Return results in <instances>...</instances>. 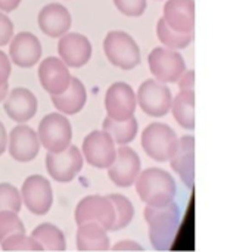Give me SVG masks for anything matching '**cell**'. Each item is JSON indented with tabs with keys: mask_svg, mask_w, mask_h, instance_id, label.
<instances>
[{
	"mask_svg": "<svg viewBox=\"0 0 227 252\" xmlns=\"http://www.w3.org/2000/svg\"><path fill=\"white\" fill-rule=\"evenodd\" d=\"M38 80L41 87L50 94L58 96L66 92L71 84L72 75L69 68L56 56L44 58L38 65Z\"/></svg>",
	"mask_w": 227,
	"mask_h": 252,
	"instance_id": "obj_15",
	"label": "cell"
},
{
	"mask_svg": "<svg viewBox=\"0 0 227 252\" xmlns=\"http://www.w3.org/2000/svg\"><path fill=\"white\" fill-rule=\"evenodd\" d=\"M171 90L157 80L143 81L136 93V102L140 109L154 118L167 115L171 108Z\"/></svg>",
	"mask_w": 227,
	"mask_h": 252,
	"instance_id": "obj_8",
	"label": "cell"
},
{
	"mask_svg": "<svg viewBox=\"0 0 227 252\" xmlns=\"http://www.w3.org/2000/svg\"><path fill=\"white\" fill-rule=\"evenodd\" d=\"M157 35L158 40L161 41L162 47L170 49V50H180L186 49L192 40H194V32H179L170 28L162 18L158 19L157 24Z\"/></svg>",
	"mask_w": 227,
	"mask_h": 252,
	"instance_id": "obj_27",
	"label": "cell"
},
{
	"mask_svg": "<svg viewBox=\"0 0 227 252\" xmlns=\"http://www.w3.org/2000/svg\"><path fill=\"white\" fill-rule=\"evenodd\" d=\"M103 52L114 66L124 71H130L140 63L139 44L126 31H109L103 40Z\"/></svg>",
	"mask_w": 227,
	"mask_h": 252,
	"instance_id": "obj_4",
	"label": "cell"
},
{
	"mask_svg": "<svg viewBox=\"0 0 227 252\" xmlns=\"http://www.w3.org/2000/svg\"><path fill=\"white\" fill-rule=\"evenodd\" d=\"M161 18L174 31L194 32L195 1L194 0H167Z\"/></svg>",
	"mask_w": 227,
	"mask_h": 252,
	"instance_id": "obj_21",
	"label": "cell"
},
{
	"mask_svg": "<svg viewBox=\"0 0 227 252\" xmlns=\"http://www.w3.org/2000/svg\"><path fill=\"white\" fill-rule=\"evenodd\" d=\"M10 74H12V62L9 56L0 49V87L9 83Z\"/></svg>",
	"mask_w": 227,
	"mask_h": 252,
	"instance_id": "obj_34",
	"label": "cell"
},
{
	"mask_svg": "<svg viewBox=\"0 0 227 252\" xmlns=\"http://www.w3.org/2000/svg\"><path fill=\"white\" fill-rule=\"evenodd\" d=\"M12 37H13V22L6 13L0 12V47L7 46Z\"/></svg>",
	"mask_w": 227,
	"mask_h": 252,
	"instance_id": "obj_33",
	"label": "cell"
},
{
	"mask_svg": "<svg viewBox=\"0 0 227 252\" xmlns=\"http://www.w3.org/2000/svg\"><path fill=\"white\" fill-rule=\"evenodd\" d=\"M37 106L38 103L35 94L25 87H16L10 90L3 100L6 115L19 124L30 121L37 114Z\"/></svg>",
	"mask_w": 227,
	"mask_h": 252,
	"instance_id": "obj_18",
	"label": "cell"
},
{
	"mask_svg": "<svg viewBox=\"0 0 227 252\" xmlns=\"http://www.w3.org/2000/svg\"><path fill=\"white\" fill-rule=\"evenodd\" d=\"M9 59L19 68H31L41 58V43L28 31L15 34L9 43Z\"/></svg>",
	"mask_w": 227,
	"mask_h": 252,
	"instance_id": "obj_16",
	"label": "cell"
},
{
	"mask_svg": "<svg viewBox=\"0 0 227 252\" xmlns=\"http://www.w3.org/2000/svg\"><path fill=\"white\" fill-rule=\"evenodd\" d=\"M37 136L40 146H44L47 152H62L71 145L72 127L65 115L52 112L41 118Z\"/></svg>",
	"mask_w": 227,
	"mask_h": 252,
	"instance_id": "obj_5",
	"label": "cell"
},
{
	"mask_svg": "<svg viewBox=\"0 0 227 252\" xmlns=\"http://www.w3.org/2000/svg\"><path fill=\"white\" fill-rule=\"evenodd\" d=\"M177 124L186 130L195 128V92H180L171 100L170 108Z\"/></svg>",
	"mask_w": 227,
	"mask_h": 252,
	"instance_id": "obj_24",
	"label": "cell"
},
{
	"mask_svg": "<svg viewBox=\"0 0 227 252\" xmlns=\"http://www.w3.org/2000/svg\"><path fill=\"white\" fill-rule=\"evenodd\" d=\"M1 250L6 252L10 251H43L41 247L31 238L27 236L25 233H16L9 238H6L1 244Z\"/></svg>",
	"mask_w": 227,
	"mask_h": 252,
	"instance_id": "obj_30",
	"label": "cell"
},
{
	"mask_svg": "<svg viewBox=\"0 0 227 252\" xmlns=\"http://www.w3.org/2000/svg\"><path fill=\"white\" fill-rule=\"evenodd\" d=\"M31 238L41 247L43 251H65L66 250V241L62 230L50 223H41L37 226Z\"/></svg>",
	"mask_w": 227,
	"mask_h": 252,
	"instance_id": "obj_26",
	"label": "cell"
},
{
	"mask_svg": "<svg viewBox=\"0 0 227 252\" xmlns=\"http://www.w3.org/2000/svg\"><path fill=\"white\" fill-rule=\"evenodd\" d=\"M38 27L41 32L52 38H61L66 32H69L72 25V18L69 10L59 3L46 4L37 16Z\"/></svg>",
	"mask_w": 227,
	"mask_h": 252,
	"instance_id": "obj_19",
	"label": "cell"
},
{
	"mask_svg": "<svg viewBox=\"0 0 227 252\" xmlns=\"http://www.w3.org/2000/svg\"><path fill=\"white\" fill-rule=\"evenodd\" d=\"M171 168L179 174L186 188L194 189L195 185V137L183 136L179 139V146L170 159Z\"/></svg>",
	"mask_w": 227,
	"mask_h": 252,
	"instance_id": "obj_20",
	"label": "cell"
},
{
	"mask_svg": "<svg viewBox=\"0 0 227 252\" xmlns=\"http://www.w3.org/2000/svg\"><path fill=\"white\" fill-rule=\"evenodd\" d=\"M9 155L18 162L32 161L40 151V142L37 133L27 124H19L12 128L7 137Z\"/></svg>",
	"mask_w": 227,
	"mask_h": 252,
	"instance_id": "obj_17",
	"label": "cell"
},
{
	"mask_svg": "<svg viewBox=\"0 0 227 252\" xmlns=\"http://www.w3.org/2000/svg\"><path fill=\"white\" fill-rule=\"evenodd\" d=\"M83 159L92 167L108 170L117 157V148L114 140L103 130H95L89 133L83 142Z\"/></svg>",
	"mask_w": 227,
	"mask_h": 252,
	"instance_id": "obj_9",
	"label": "cell"
},
{
	"mask_svg": "<svg viewBox=\"0 0 227 252\" xmlns=\"http://www.w3.org/2000/svg\"><path fill=\"white\" fill-rule=\"evenodd\" d=\"M115 7L126 16L139 18L146 10V0H112Z\"/></svg>",
	"mask_w": 227,
	"mask_h": 252,
	"instance_id": "obj_32",
	"label": "cell"
},
{
	"mask_svg": "<svg viewBox=\"0 0 227 252\" xmlns=\"http://www.w3.org/2000/svg\"><path fill=\"white\" fill-rule=\"evenodd\" d=\"M21 199L30 213L35 216L47 214L53 204L50 182L40 174L30 176L21 188Z\"/></svg>",
	"mask_w": 227,
	"mask_h": 252,
	"instance_id": "obj_11",
	"label": "cell"
},
{
	"mask_svg": "<svg viewBox=\"0 0 227 252\" xmlns=\"http://www.w3.org/2000/svg\"><path fill=\"white\" fill-rule=\"evenodd\" d=\"M16 233H25L24 223L18 214L12 211H0V244Z\"/></svg>",
	"mask_w": 227,
	"mask_h": 252,
	"instance_id": "obj_31",
	"label": "cell"
},
{
	"mask_svg": "<svg viewBox=\"0 0 227 252\" xmlns=\"http://www.w3.org/2000/svg\"><path fill=\"white\" fill-rule=\"evenodd\" d=\"M21 4V0H0V12L10 13Z\"/></svg>",
	"mask_w": 227,
	"mask_h": 252,
	"instance_id": "obj_37",
	"label": "cell"
},
{
	"mask_svg": "<svg viewBox=\"0 0 227 252\" xmlns=\"http://www.w3.org/2000/svg\"><path fill=\"white\" fill-rule=\"evenodd\" d=\"M93 53L90 40L80 32H66L58 41V55L59 59L68 68H81L84 66Z\"/></svg>",
	"mask_w": 227,
	"mask_h": 252,
	"instance_id": "obj_14",
	"label": "cell"
},
{
	"mask_svg": "<svg viewBox=\"0 0 227 252\" xmlns=\"http://www.w3.org/2000/svg\"><path fill=\"white\" fill-rule=\"evenodd\" d=\"M179 146L176 131L164 123H151L142 133V148L148 157L158 162H167L173 158Z\"/></svg>",
	"mask_w": 227,
	"mask_h": 252,
	"instance_id": "obj_3",
	"label": "cell"
},
{
	"mask_svg": "<svg viewBox=\"0 0 227 252\" xmlns=\"http://www.w3.org/2000/svg\"><path fill=\"white\" fill-rule=\"evenodd\" d=\"M6 149H7V131L3 123L0 121V155H3Z\"/></svg>",
	"mask_w": 227,
	"mask_h": 252,
	"instance_id": "obj_38",
	"label": "cell"
},
{
	"mask_svg": "<svg viewBox=\"0 0 227 252\" xmlns=\"http://www.w3.org/2000/svg\"><path fill=\"white\" fill-rule=\"evenodd\" d=\"M106 198L111 201L114 211H115V223H114L111 232H118V230L126 229L134 217V207H133L131 201L118 193H111Z\"/></svg>",
	"mask_w": 227,
	"mask_h": 252,
	"instance_id": "obj_28",
	"label": "cell"
},
{
	"mask_svg": "<svg viewBox=\"0 0 227 252\" xmlns=\"http://www.w3.org/2000/svg\"><path fill=\"white\" fill-rule=\"evenodd\" d=\"M136 108V93L131 86L123 81H115L108 87L105 94V109L111 120L126 121L134 117Z\"/></svg>",
	"mask_w": 227,
	"mask_h": 252,
	"instance_id": "obj_12",
	"label": "cell"
},
{
	"mask_svg": "<svg viewBox=\"0 0 227 252\" xmlns=\"http://www.w3.org/2000/svg\"><path fill=\"white\" fill-rule=\"evenodd\" d=\"M149 71L157 81L177 83L182 74L186 71V63L183 56L177 50H170L165 47H155L148 56Z\"/></svg>",
	"mask_w": 227,
	"mask_h": 252,
	"instance_id": "obj_7",
	"label": "cell"
},
{
	"mask_svg": "<svg viewBox=\"0 0 227 252\" xmlns=\"http://www.w3.org/2000/svg\"><path fill=\"white\" fill-rule=\"evenodd\" d=\"M142 171V161L134 149L130 146H120L112 165L108 168L111 182L118 188H129L134 185Z\"/></svg>",
	"mask_w": 227,
	"mask_h": 252,
	"instance_id": "obj_13",
	"label": "cell"
},
{
	"mask_svg": "<svg viewBox=\"0 0 227 252\" xmlns=\"http://www.w3.org/2000/svg\"><path fill=\"white\" fill-rule=\"evenodd\" d=\"M75 244L78 251H108L111 250L109 236L96 223L81 224L77 229Z\"/></svg>",
	"mask_w": 227,
	"mask_h": 252,
	"instance_id": "obj_23",
	"label": "cell"
},
{
	"mask_svg": "<svg viewBox=\"0 0 227 252\" xmlns=\"http://www.w3.org/2000/svg\"><path fill=\"white\" fill-rule=\"evenodd\" d=\"M102 130L111 136L114 143L120 146H127L136 139V134L139 131V123L134 117L126 121H115L106 117L102 123Z\"/></svg>",
	"mask_w": 227,
	"mask_h": 252,
	"instance_id": "obj_25",
	"label": "cell"
},
{
	"mask_svg": "<svg viewBox=\"0 0 227 252\" xmlns=\"http://www.w3.org/2000/svg\"><path fill=\"white\" fill-rule=\"evenodd\" d=\"M22 208V199L19 190L9 183H0V211L19 213Z\"/></svg>",
	"mask_w": 227,
	"mask_h": 252,
	"instance_id": "obj_29",
	"label": "cell"
},
{
	"mask_svg": "<svg viewBox=\"0 0 227 252\" xmlns=\"http://www.w3.org/2000/svg\"><path fill=\"white\" fill-rule=\"evenodd\" d=\"M112 251H143V247L134 241H120L112 247Z\"/></svg>",
	"mask_w": 227,
	"mask_h": 252,
	"instance_id": "obj_36",
	"label": "cell"
},
{
	"mask_svg": "<svg viewBox=\"0 0 227 252\" xmlns=\"http://www.w3.org/2000/svg\"><path fill=\"white\" fill-rule=\"evenodd\" d=\"M180 92H195V71L186 69L177 80Z\"/></svg>",
	"mask_w": 227,
	"mask_h": 252,
	"instance_id": "obj_35",
	"label": "cell"
},
{
	"mask_svg": "<svg viewBox=\"0 0 227 252\" xmlns=\"http://www.w3.org/2000/svg\"><path fill=\"white\" fill-rule=\"evenodd\" d=\"M83 155L77 146L69 145L62 152H47L46 168L58 183H69L83 168Z\"/></svg>",
	"mask_w": 227,
	"mask_h": 252,
	"instance_id": "obj_10",
	"label": "cell"
},
{
	"mask_svg": "<svg viewBox=\"0 0 227 252\" xmlns=\"http://www.w3.org/2000/svg\"><path fill=\"white\" fill-rule=\"evenodd\" d=\"M145 220L149 226V239L155 250L168 251L180 226V208L176 202L165 207L145 208Z\"/></svg>",
	"mask_w": 227,
	"mask_h": 252,
	"instance_id": "obj_2",
	"label": "cell"
},
{
	"mask_svg": "<svg viewBox=\"0 0 227 252\" xmlns=\"http://www.w3.org/2000/svg\"><path fill=\"white\" fill-rule=\"evenodd\" d=\"M139 198L152 208L165 207L174 202L177 186L174 177L162 168H146L134 182Z\"/></svg>",
	"mask_w": 227,
	"mask_h": 252,
	"instance_id": "obj_1",
	"label": "cell"
},
{
	"mask_svg": "<svg viewBox=\"0 0 227 252\" xmlns=\"http://www.w3.org/2000/svg\"><path fill=\"white\" fill-rule=\"evenodd\" d=\"M7 93H9V84L1 86V87H0V102H3V100L6 99Z\"/></svg>",
	"mask_w": 227,
	"mask_h": 252,
	"instance_id": "obj_39",
	"label": "cell"
},
{
	"mask_svg": "<svg viewBox=\"0 0 227 252\" xmlns=\"http://www.w3.org/2000/svg\"><path fill=\"white\" fill-rule=\"evenodd\" d=\"M50 97H52L53 106L56 108V111H59V114L75 115L84 108L86 100H87V92H86L83 81L77 77H72L71 84L66 89V92L58 96H50Z\"/></svg>",
	"mask_w": 227,
	"mask_h": 252,
	"instance_id": "obj_22",
	"label": "cell"
},
{
	"mask_svg": "<svg viewBox=\"0 0 227 252\" xmlns=\"http://www.w3.org/2000/svg\"><path fill=\"white\" fill-rule=\"evenodd\" d=\"M74 216L77 226L96 223L106 232H111L115 223V211L111 201L100 195H90L83 198L78 202Z\"/></svg>",
	"mask_w": 227,
	"mask_h": 252,
	"instance_id": "obj_6",
	"label": "cell"
}]
</instances>
